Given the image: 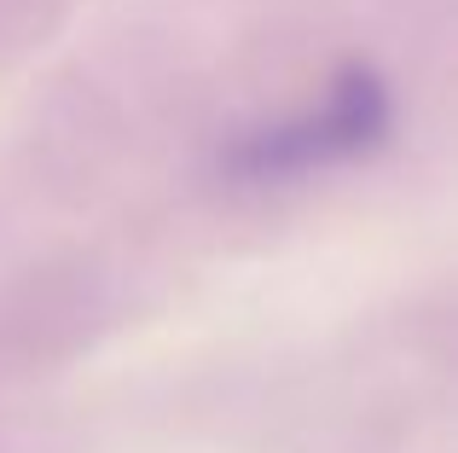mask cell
I'll return each mask as SVG.
<instances>
[{"instance_id": "6da1fadb", "label": "cell", "mask_w": 458, "mask_h": 453, "mask_svg": "<svg viewBox=\"0 0 458 453\" xmlns=\"http://www.w3.org/2000/svg\"><path fill=\"white\" fill-rule=\"evenodd\" d=\"M389 128H394L389 81L354 58L296 116H279V123H261L250 134H238L221 151V169L233 181H296V175L354 163L366 151H377L389 140Z\"/></svg>"}]
</instances>
